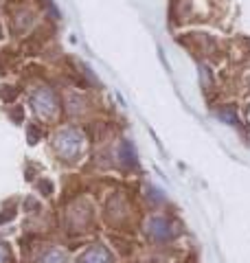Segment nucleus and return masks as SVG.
<instances>
[{"mask_svg": "<svg viewBox=\"0 0 250 263\" xmlns=\"http://www.w3.org/2000/svg\"><path fill=\"white\" fill-rule=\"evenodd\" d=\"M5 261H7V248L0 246V263H5Z\"/></svg>", "mask_w": 250, "mask_h": 263, "instance_id": "obj_4", "label": "nucleus"}, {"mask_svg": "<svg viewBox=\"0 0 250 263\" xmlns=\"http://www.w3.org/2000/svg\"><path fill=\"white\" fill-rule=\"evenodd\" d=\"M40 263H66V254H64L62 250L53 248V250H48V252L42 254Z\"/></svg>", "mask_w": 250, "mask_h": 263, "instance_id": "obj_3", "label": "nucleus"}, {"mask_svg": "<svg viewBox=\"0 0 250 263\" xmlns=\"http://www.w3.org/2000/svg\"><path fill=\"white\" fill-rule=\"evenodd\" d=\"M147 233L154 237L156 241H169L171 239V224L167 221L165 217H154L152 221L147 224Z\"/></svg>", "mask_w": 250, "mask_h": 263, "instance_id": "obj_1", "label": "nucleus"}, {"mask_svg": "<svg viewBox=\"0 0 250 263\" xmlns=\"http://www.w3.org/2000/svg\"><path fill=\"white\" fill-rule=\"evenodd\" d=\"M81 263H112V259H110V252H108L103 246H93V248L81 257Z\"/></svg>", "mask_w": 250, "mask_h": 263, "instance_id": "obj_2", "label": "nucleus"}]
</instances>
